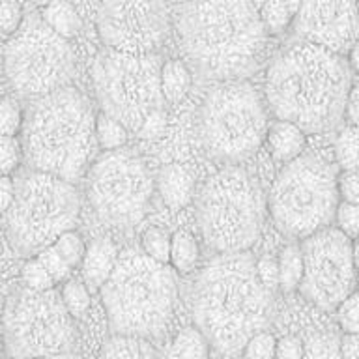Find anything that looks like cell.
Instances as JSON below:
<instances>
[{"label": "cell", "instance_id": "obj_1", "mask_svg": "<svg viewBox=\"0 0 359 359\" xmlns=\"http://www.w3.org/2000/svg\"><path fill=\"white\" fill-rule=\"evenodd\" d=\"M352 72L342 55L302 41L283 50L269 66L266 97L279 120L305 133L335 129L346 112Z\"/></svg>", "mask_w": 359, "mask_h": 359}, {"label": "cell", "instance_id": "obj_2", "mask_svg": "<svg viewBox=\"0 0 359 359\" xmlns=\"http://www.w3.org/2000/svg\"><path fill=\"white\" fill-rule=\"evenodd\" d=\"M273 296L249 252L219 255L202 269L193 292V320L217 352L236 355L271 324Z\"/></svg>", "mask_w": 359, "mask_h": 359}, {"label": "cell", "instance_id": "obj_3", "mask_svg": "<svg viewBox=\"0 0 359 359\" xmlns=\"http://www.w3.org/2000/svg\"><path fill=\"white\" fill-rule=\"evenodd\" d=\"M178 34L196 73L215 83L249 77L268 38L251 0L185 2L178 11Z\"/></svg>", "mask_w": 359, "mask_h": 359}, {"label": "cell", "instance_id": "obj_4", "mask_svg": "<svg viewBox=\"0 0 359 359\" xmlns=\"http://www.w3.org/2000/svg\"><path fill=\"white\" fill-rule=\"evenodd\" d=\"M95 118L77 88L66 86L38 97L22 126V150L30 168L73 182L94 156Z\"/></svg>", "mask_w": 359, "mask_h": 359}, {"label": "cell", "instance_id": "obj_5", "mask_svg": "<svg viewBox=\"0 0 359 359\" xmlns=\"http://www.w3.org/2000/svg\"><path fill=\"white\" fill-rule=\"evenodd\" d=\"M176 277L168 264L144 251H123L111 277L101 286L112 335L156 339L167 330L176 305Z\"/></svg>", "mask_w": 359, "mask_h": 359}, {"label": "cell", "instance_id": "obj_6", "mask_svg": "<svg viewBox=\"0 0 359 359\" xmlns=\"http://www.w3.org/2000/svg\"><path fill=\"white\" fill-rule=\"evenodd\" d=\"M81 201L72 182L30 170L15 184V201L6 212V234L21 257L38 255L75 229Z\"/></svg>", "mask_w": 359, "mask_h": 359}, {"label": "cell", "instance_id": "obj_7", "mask_svg": "<svg viewBox=\"0 0 359 359\" xmlns=\"http://www.w3.org/2000/svg\"><path fill=\"white\" fill-rule=\"evenodd\" d=\"M264 193L245 170L229 167L208 180L198 196V224L213 251H249L260 236Z\"/></svg>", "mask_w": 359, "mask_h": 359}, {"label": "cell", "instance_id": "obj_8", "mask_svg": "<svg viewBox=\"0 0 359 359\" xmlns=\"http://www.w3.org/2000/svg\"><path fill=\"white\" fill-rule=\"evenodd\" d=\"M339 196L333 167L316 156H299L285 165L275 180L269 212L283 234L305 240L330 226L337 215Z\"/></svg>", "mask_w": 359, "mask_h": 359}, {"label": "cell", "instance_id": "obj_9", "mask_svg": "<svg viewBox=\"0 0 359 359\" xmlns=\"http://www.w3.org/2000/svg\"><path fill=\"white\" fill-rule=\"evenodd\" d=\"M268 111L252 84L226 81L215 84L198 112L204 150L221 161H241L268 139Z\"/></svg>", "mask_w": 359, "mask_h": 359}, {"label": "cell", "instance_id": "obj_10", "mask_svg": "<svg viewBox=\"0 0 359 359\" xmlns=\"http://www.w3.org/2000/svg\"><path fill=\"white\" fill-rule=\"evenodd\" d=\"M161 56L135 55L107 47L95 56L92 81L101 111L116 118L129 131L165 105L161 86Z\"/></svg>", "mask_w": 359, "mask_h": 359}, {"label": "cell", "instance_id": "obj_11", "mask_svg": "<svg viewBox=\"0 0 359 359\" xmlns=\"http://www.w3.org/2000/svg\"><path fill=\"white\" fill-rule=\"evenodd\" d=\"M4 64L17 94L43 97L69 84L75 53L69 39L55 32L43 17H28L6 45Z\"/></svg>", "mask_w": 359, "mask_h": 359}, {"label": "cell", "instance_id": "obj_12", "mask_svg": "<svg viewBox=\"0 0 359 359\" xmlns=\"http://www.w3.org/2000/svg\"><path fill=\"white\" fill-rule=\"evenodd\" d=\"M10 359H36L73 353L77 331L62 292L25 288L8 303L4 318Z\"/></svg>", "mask_w": 359, "mask_h": 359}, {"label": "cell", "instance_id": "obj_13", "mask_svg": "<svg viewBox=\"0 0 359 359\" xmlns=\"http://www.w3.org/2000/svg\"><path fill=\"white\" fill-rule=\"evenodd\" d=\"M154 182L144 163L128 151L111 150L94 163L88 176V196L101 221L129 229L148 212Z\"/></svg>", "mask_w": 359, "mask_h": 359}, {"label": "cell", "instance_id": "obj_14", "mask_svg": "<svg viewBox=\"0 0 359 359\" xmlns=\"http://www.w3.org/2000/svg\"><path fill=\"white\" fill-rule=\"evenodd\" d=\"M352 245L350 236L330 226L303 240L299 292L307 302L331 311L355 292L358 271L353 266Z\"/></svg>", "mask_w": 359, "mask_h": 359}, {"label": "cell", "instance_id": "obj_15", "mask_svg": "<svg viewBox=\"0 0 359 359\" xmlns=\"http://www.w3.org/2000/svg\"><path fill=\"white\" fill-rule=\"evenodd\" d=\"M170 17L165 0H103L97 32L111 49L148 55L165 41Z\"/></svg>", "mask_w": 359, "mask_h": 359}, {"label": "cell", "instance_id": "obj_16", "mask_svg": "<svg viewBox=\"0 0 359 359\" xmlns=\"http://www.w3.org/2000/svg\"><path fill=\"white\" fill-rule=\"evenodd\" d=\"M296 32L303 41L346 53L359 39L358 0H303Z\"/></svg>", "mask_w": 359, "mask_h": 359}, {"label": "cell", "instance_id": "obj_17", "mask_svg": "<svg viewBox=\"0 0 359 359\" xmlns=\"http://www.w3.org/2000/svg\"><path fill=\"white\" fill-rule=\"evenodd\" d=\"M195 178L187 167L180 163H170L163 167L157 176V191L165 206L170 210H182L193 201Z\"/></svg>", "mask_w": 359, "mask_h": 359}, {"label": "cell", "instance_id": "obj_18", "mask_svg": "<svg viewBox=\"0 0 359 359\" xmlns=\"http://www.w3.org/2000/svg\"><path fill=\"white\" fill-rule=\"evenodd\" d=\"M118 249L111 240L100 238L90 243L83 260V279L92 290H101L118 262Z\"/></svg>", "mask_w": 359, "mask_h": 359}, {"label": "cell", "instance_id": "obj_19", "mask_svg": "<svg viewBox=\"0 0 359 359\" xmlns=\"http://www.w3.org/2000/svg\"><path fill=\"white\" fill-rule=\"evenodd\" d=\"M305 131L299 126L286 120H277L269 126L268 144L269 151L277 163L288 165L290 161L297 159L305 150Z\"/></svg>", "mask_w": 359, "mask_h": 359}, {"label": "cell", "instance_id": "obj_20", "mask_svg": "<svg viewBox=\"0 0 359 359\" xmlns=\"http://www.w3.org/2000/svg\"><path fill=\"white\" fill-rule=\"evenodd\" d=\"M97 359H157V355L148 339L112 335L101 346Z\"/></svg>", "mask_w": 359, "mask_h": 359}, {"label": "cell", "instance_id": "obj_21", "mask_svg": "<svg viewBox=\"0 0 359 359\" xmlns=\"http://www.w3.org/2000/svg\"><path fill=\"white\" fill-rule=\"evenodd\" d=\"M41 17L55 32L66 39L75 38L81 30V17L67 0H53L41 10Z\"/></svg>", "mask_w": 359, "mask_h": 359}, {"label": "cell", "instance_id": "obj_22", "mask_svg": "<svg viewBox=\"0 0 359 359\" xmlns=\"http://www.w3.org/2000/svg\"><path fill=\"white\" fill-rule=\"evenodd\" d=\"M161 86L165 100L178 103L191 88V72L182 60H168L163 64Z\"/></svg>", "mask_w": 359, "mask_h": 359}, {"label": "cell", "instance_id": "obj_23", "mask_svg": "<svg viewBox=\"0 0 359 359\" xmlns=\"http://www.w3.org/2000/svg\"><path fill=\"white\" fill-rule=\"evenodd\" d=\"M198 260V243L189 232L178 230L172 236V247H170V264L178 273H189L193 271Z\"/></svg>", "mask_w": 359, "mask_h": 359}, {"label": "cell", "instance_id": "obj_24", "mask_svg": "<svg viewBox=\"0 0 359 359\" xmlns=\"http://www.w3.org/2000/svg\"><path fill=\"white\" fill-rule=\"evenodd\" d=\"M279 286L285 292L299 290L303 279V252L299 245H288L279 257Z\"/></svg>", "mask_w": 359, "mask_h": 359}, {"label": "cell", "instance_id": "obj_25", "mask_svg": "<svg viewBox=\"0 0 359 359\" xmlns=\"http://www.w3.org/2000/svg\"><path fill=\"white\" fill-rule=\"evenodd\" d=\"M170 348L180 359H208L210 355V341L198 327L180 331Z\"/></svg>", "mask_w": 359, "mask_h": 359}, {"label": "cell", "instance_id": "obj_26", "mask_svg": "<svg viewBox=\"0 0 359 359\" xmlns=\"http://www.w3.org/2000/svg\"><path fill=\"white\" fill-rule=\"evenodd\" d=\"M129 129L120 123L116 118L109 116L107 112L101 111L95 118V137H97V144L103 150H118L126 144L128 140Z\"/></svg>", "mask_w": 359, "mask_h": 359}, {"label": "cell", "instance_id": "obj_27", "mask_svg": "<svg viewBox=\"0 0 359 359\" xmlns=\"http://www.w3.org/2000/svg\"><path fill=\"white\" fill-rule=\"evenodd\" d=\"M335 156L342 170H359V128L342 129L335 140Z\"/></svg>", "mask_w": 359, "mask_h": 359}, {"label": "cell", "instance_id": "obj_28", "mask_svg": "<svg viewBox=\"0 0 359 359\" xmlns=\"http://www.w3.org/2000/svg\"><path fill=\"white\" fill-rule=\"evenodd\" d=\"M62 299L73 318H83L90 309V288L81 280H67L62 288Z\"/></svg>", "mask_w": 359, "mask_h": 359}, {"label": "cell", "instance_id": "obj_29", "mask_svg": "<svg viewBox=\"0 0 359 359\" xmlns=\"http://www.w3.org/2000/svg\"><path fill=\"white\" fill-rule=\"evenodd\" d=\"M260 19L269 34H280L288 27V22L294 17L290 8L286 6L285 0H268L260 8Z\"/></svg>", "mask_w": 359, "mask_h": 359}, {"label": "cell", "instance_id": "obj_30", "mask_svg": "<svg viewBox=\"0 0 359 359\" xmlns=\"http://www.w3.org/2000/svg\"><path fill=\"white\" fill-rule=\"evenodd\" d=\"M303 359H342L341 339L335 335H313L305 344V358Z\"/></svg>", "mask_w": 359, "mask_h": 359}, {"label": "cell", "instance_id": "obj_31", "mask_svg": "<svg viewBox=\"0 0 359 359\" xmlns=\"http://www.w3.org/2000/svg\"><path fill=\"white\" fill-rule=\"evenodd\" d=\"M170 247H172V238H168L165 230L150 229L142 236V251L157 262H170Z\"/></svg>", "mask_w": 359, "mask_h": 359}, {"label": "cell", "instance_id": "obj_32", "mask_svg": "<svg viewBox=\"0 0 359 359\" xmlns=\"http://www.w3.org/2000/svg\"><path fill=\"white\" fill-rule=\"evenodd\" d=\"M53 245L58 249L62 257L66 258L67 264L75 268L77 264H81L84 260V255H86V247H84L83 238L75 232V230H67L58 238V240L53 243Z\"/></svg>", "mask_w": 359, "mask_h": 359}, {"label": "cell", "instance_id": "obj_33", "mask_svg": "<svg viewBox=\"0 0 359 359\" xmlns=\"http://www.w3.org/2000/svg\"><path fill=\"white\" fill-rule=\"evenodd\" d=\"M22 283L27 285V288H32V290H50L53 286L56 285L53 275L47 271L43 264L39 262L38 257L30 258L25 268H22Z\"/></svg>", "mask_w": 359, "mask_h": 359}, {"label": "cell", "instance_id": "obj_34", "mask_svg": "<svg viewBox=\"0 0 359 359\" xmlns=\"http://www.w3.org/2000/svg\"><path fill=\"white\" fill-rule=\"evenodd\" d=\"M277 342L268 331H260L249 339L243 348V359H275L277 355Z\"/></svg>", "mask_w": 359, "mask_h": 359}, {"label": "cell", "instance_id": "obj_35", "mask_svg": "<svg viewBox=\"0 0 359 359\" xmlns=\"http://www.w3.org/2000/svg\"><path fill=\"white\" fill-rule=\"evenodd\" d=\"M21 156H25L22 142L17 137H6L0 139V170L4 176H10L21 163Z\"/></svg>", "mask_w": 359, "mask_h": 359}, {"label": "cell", "instance_id": "obj_36", "mask_svg": "<svg viewBox=\"0 0 359 359\" xmlns=\"http://www.w3.org/2000/svg\"><path fill=\"white\" fill-rule=\"evenodd\" d=\"M335 311L337 322L344 333H359V292H352Z\"/></svg>", "mask_w": 359, "mask_h": 359}, {"label": "cell", "instance_id": "obj_37", "mask_svg": "<svg viewBox=\"0 0 359 359\" xmlns=\"http://www.w3.org/2000/svg\"><path fill=\"white\" fill-rule=\"evenodd\" d=\"M36 257H38L39 262L43 264L45 268H47V271L53 275L55 283H60V280L66 279L67 275H69V271L73 269L72 266L67 264L66 258L62 257L60 252H58V249H56L55 245L45 247L43 251L38 252Z\"/></svg>", "mask_w": 359, "mask_h": 359}, {"label": "cell", "instance_id": "obj_38", "mask_svg": "<svg viewBox=\"0 0 359 359\" xmlns=\"http://www.w3.org/2000/svg\"><path fill=\"white\" fill-rule=\"evenodd\" d=\"M25 126V118L15 101L4 100L0 107V133L6 137H15Z\"/></svg>", "mask_w": 359, "mask_h": 359}, {"label": "cell", "instance_id": "obj_39", "mask_svg": "<svg viewBox=\"0 0 359 359\" xmlns=\"http://www.w3.org/2000/svg\"><path fill=\"white\" fill-rule=\"evenodd\" d=\"M337 224L339 229L350 238H358L359 236V204L353 202L342 201L337 208Z\"/></svg>", "mask_w": 359, "mask_h": 359}, {"label": "cell", "instance_id": "obj_40", "mask_svg": "<svg viewBox=\"0 0 359 359\" xmlns=\"http://www.w3.org/2000/svg\"><path fill=\"white\" fill-rule=\"evenodd\" d=\"M22 25V10L17 0H4L0 10V28L4 36H13Z\"/></svg>", "mask_w": 359, "mask_h": 359}, {"label": "cell", "instance_id": "obj_41", "mask_svg": "<svg viewBox=\"0 0 359 359\" xmlns=\"http://www.w3.org/2000/svg\"><path fill=\"white\" fill-rule=\"evenodd\" d=\"M165 128H167V112H165V109H157L142 122L137 135H139L140 139L154 140L161 137Z\"/></svg>", "mask_w": 359, "mask_h": 359}, {"label": "cell", "instance_id": "obj_42", "mask_svg": "<svg viewBox=\"0 0 359 359\" xmlns=\"http://www.w3.org/2000/svg\"><path fill=\"white\" fill-rule=\"evenodd\" d=\"M257 271L260 280L264 283L266 288L273 292L277 286H279V279H280V271H279V260H275L273 257H262L257 262Z\"/></svg>", "mask_w": 359, "mask_h": 359}, {"label": "cell", "instance_id": "obj_43", "mask_svg": "<svg viewBox=\"0 0 359 359\" xmlns=\"http://www.w3.org/2000/svg\"><path fill=\"white\" fill-rule=\"evenodd\" d=\"M339 195L342 201L359 204V170H344L339 176Z\"/></svg>", "mask_w": 359, "mask_h": 359}, {"label": "cell", "instance_id": "obj_44", "mask_svg": "<svg viewBox=\"0 0 359 359\" xmlns=\"http://www.w3.org/2000/svg\"><path fill=\"white\" fill-rule=\"evenodd\" d=\"M305 358V344L297 337H283L277 342V355L275 359H303Z\"/></svg>", "mask_w": 359, "mask_h": 359}, {"label": "cell", "instance_id": "obj_45", "mask_svg": "<svg viewBox=\"0 0 359 359\" xmlns=\"http://www.w3.org/2000/svg\"><path fill=\"white\" fill-rule=\"evenodd\" d=\"M344 116H346L348 126H355V128H359V83H355L352 88H350Z\"/></svg>", "mask_w": 359, "mask_h": 359}, {"label": "cell", "instance_id": "obj_46", "mask_svg": "<svg viewBox=\"0 0 359 359\" xmlns=\"http://www.w3.org/2000/svg\"><path fill=\"white\" fill-rule=\"evenodd\" d=\"M15 201V182L10 178V176H4L0 178V208L2 212H8Z\"/></svg>", "mask_w": 359, "mask_h": 359}, {"label": "cell", "instance_id": "obj_47", "mask_svg": "<svg viewBox=\"0 0 359 359\" xmlns=\"http://www.w3.org/2000/svg\"><path fill=\"white\" fill-rule=\"evenodd\" d=\"M342 359H359V333H344L341 337Z\"/></svg>", "mask_w": 359, "mask_h": 359}, {"label": "cell", "instance_id": "obj_48", "mask_svg": "<svg viewBox=\"0 0 359 359\" xmlns=\"http://www.w3.org/2000/svg\"><path fill=\"white\" fill-rule=\"evenodd\" d=\"M348 58H350V66H352V69L359 75V39L355 41V45H353L352 49L348 50Z\"/></svg>", "mask_w": 359, "mask_h": 359}, {"label": "cell", "instance_id": "obj_49", "mask_svg": "<svg viewBox=\"0 0 359 359\" xmlns=\"http://www.w3.org/2000/svg\"><path fill=\"white\" fill-rule=\"evenodd\" d=\"M353 266H355V271H358V277H359V240L353 241Z\"/></svg>", "mask_w": 359, "mask_h": 359}, {"label": "cell", "instance_id": "obj_50", "mask_svg": "<svg viewBox=\"0 0 359 359\" xmlns=\"http://www.w3.org/2000/svg\"><path fill=\"white\" fill-rule=\"evenodd\" d=\"M285 2H286V6L290 8L292 13L296 15L297 11H299V8H302V2H303V0H285Z\"/></svg>", "mask_w": 359, "mask_h": 359}, {"label": "cell", "instance_id": "obj_51", "mask_svg": "<svg viewBox=\"0 0 359 359\" xmlns=\"http://www.w3.org/2000/svg\"><path fill=\"white\" fill-rule=\"evenodd\" d=\"M36 359H79L75 353H62V355H50V358H36Z\"/></svg>", "mask_w": 359, "mask_h": 359}, {"label": "cell", "instance_id": "obj_52", "mask_svg": "<svg viewBox=\"0 0 359 359\" xmlns=\"http://www.w3.org/2000/svg\"><path fill=\"white\" fill-rule=\"evenodd\" d=\"M161 359H180V358H178V355H176V353L172 352V348H168L167 352H165L161 355Z\"/></svg>", "mask_w": 359, "mask_h": 359}, {"label": "cell", "instance_id": "obj_53", "mask_svg": "<svg viewBox=\"0 0 359 359\" xmlns=\"http://www.w3.org/2000/svg\"><path fill=\"white\" fill-rule=\"evenodd\" d=\"M32 2H34V4H36V6H41V8H45V6L50 4L53 0H32Z\"/></svg>", "mask_w": 359, "mask_h": 359}, {"label": "cell", "instance_id": "obj_54", "mask_svg": "<svg viewBox=\"0 0 359 359\" xmlns=\"http://www.w3.org/2000/svg\"><path fill=\"white\" fill-rule=\"evenodd\" d=\"M251 2L255 4V8H257V10H260V8H262V6L266 4L268 0H251Z\"/></svg>", "mask_w": 359, "mask_h": 359}, {"label": "cell", "instance_id": "obj_55", "mask_svg": "<svg viewBox=\"0 0 359 359\" xmlns=\"http://www.w3.org/2000/svg\"><path fill=\"white\" fill-rule=\"evenodd\" d=\"M185 2H202V0H185Z\"/></svg>", "mask_w": 359, "mask_h": 359}, {"label": "cell", "instance_id": "obj_56", "mask_svg": "<svg viewBox=\"0 0 359 359\" xmlns=\"http://www.w3.org/2000/svg\"><path fill=\"white\" fill-rule=\"evenodd\" d=\"M358 8H359V0H358Z\"/></svg>", "mask_w": 359, "mask_h": 359}]
</instances>
